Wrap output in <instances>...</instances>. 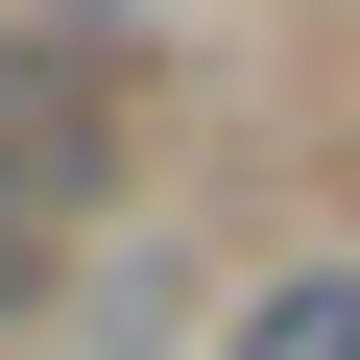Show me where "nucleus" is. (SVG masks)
<instances>
[{
	"label": "nucleus",
	"instance_id": "f257e3e1",
	"mask_svg": "<svg viewBox=\"0 0 360 360\" xmlns=\"http://www.w3.org/2000/svg\"><path fill=\"white\" fill-rule=\"evenodd\" d=\"M240 360H360V264H288V288L240 312Z\"/></svg>",
	"mask_w": 360,
	"mask_h": 360
},
{
	"label": "nucleus",
	"instance_id": "f03ea898",
	"mask_svg": "<svg viewBox=\"0 0 360 360\" xmlns=\"http://www.w3.org/2000/svg\"><path fill=\"white\" fill-rule=\"evenodd\" d=\"M0 312H25V193H0Z\"/></svg>",
	"mask_w": 360,
	"mask_h": 360
}]
</instances>
